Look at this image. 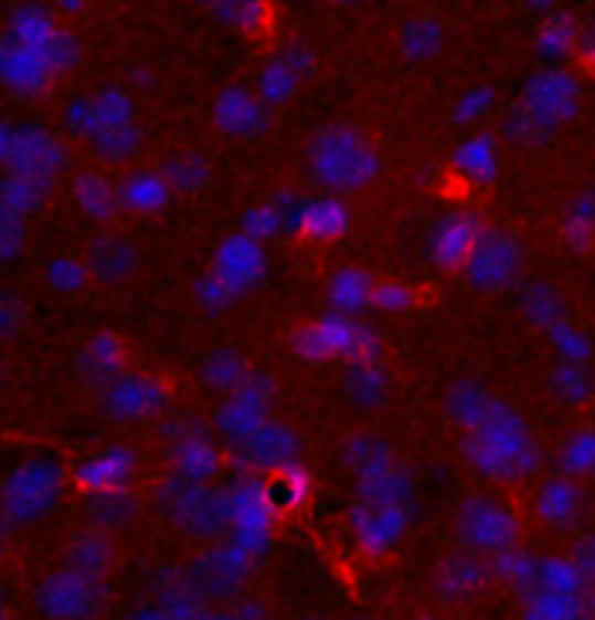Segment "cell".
Listing matches in <instances>:
<instances>
[{"mask_svg":"<svg viewBox=\"0 0 595 620\" xmlns=\"http://www.w3.org/2000/svg\"><path fill=\"white\" fill-rule=\"evenodd\" d=\"M309 165L319 182L333 186V190H358V186L372 182L379 172V158L368 148V140L354 130H326L312 140Z\"/></svg>","mask_w":595,"mask_h":620,"instance_id":"cell-1","label":"cell"},{"mask_svg":"<svg viewBox=\"0 0 595 620\" xmlns=\"http://www.w3.org/2000/svg\"><path fill=\"white\" fill-rule=\"evenodd\" d=\"M477 242H480V229H474V221L453 218V221H445L438 229V235H435V256L445 266L469 263V256H474V250H477Z\"/></svg>","mask_w":595,"mask_h":620,"instance_id":"cell-3","label":"cell"},{"mask_svg":"<svg viewBox=\"0 0 595 620\" xmlns=\"http://www.w3.org/2000/svg\"><path fill=\"white\" fill-rule=\"evenodd\" d=\"M469 274H474L477 284L484 287H498L501 281H508L511 274H516V266H519V253H516V245H511L508 239L501 235H480L477 242V250L474 256H469Z\"/></svg>","mask_w":595,"mask_h":620,"instance_id":"cell-2","label":"cell"}]
</instances>
